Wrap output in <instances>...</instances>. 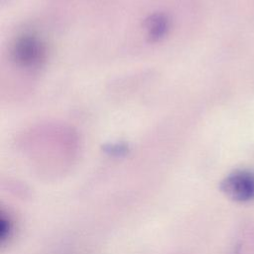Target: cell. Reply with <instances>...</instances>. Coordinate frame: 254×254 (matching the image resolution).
Returning a JSON list of instances; mask_svg holds the SVG:
<instances>
[{
  "instance_id": "1",
  "label": "cell",
  "mask_w": 254,
  "mask_h": 254,
  "mask_svg": "<svg viewBox=\"0 0 254 254\" xmlns=\"http://www.w3.org/2000/svg\"><path fill=\"white\" fill-rule=\"evenodd\" d=\"M223 191L237 201L254 199V173L239 170L228 175L222 182Z\"/></svg>"
},
{
  "instance_id": "2",
  "label": "cell",
  "mask_w": 254,
  "mask_h": 254,
  "mask_svg": "<svg viewBox=\"0 0 254 254\" xmlns=\"http://www.w3.org/2000/svg\"><path fill=\"white\" fill-rule=\"evenodd\" d=\"M43 49L41 44L34 38L21 39L15 47V58L23 64H33L42 58Z\"/></svg>"
}]
</instances>
